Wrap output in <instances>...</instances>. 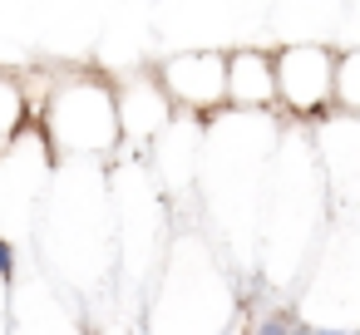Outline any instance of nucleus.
Masks as SVG:
<instances>
[{
    "instance_id": "obj_1",
    "label": "nucleus",
    "mask_w": 360,
    "mask_h": 335,
    "mask_svg": "<svg viewBox=\"0 0 360 335\" xmlns=\"http://www.w3.org/2000/svg\"><path fill=\"white\" fill-rule=\"evenodd\" d=\"M45 143L65 158H104L124 143L119 133V94L94 79V74H79V79H65L50 99H45Z\"/></svg>"
},
{
    "instance_id": "obj_2",
    "label": "nucleus",
    "mask_w": 360,
    "mask_h": 335,
    "mask_svg": "<svg viewBox=\"0 0 360 335\" xmlns=\"http://www.w3.org/2000/svg\"><path fill=\"white\" fill-rule=\"evenodd\" d=\"M350 222L330 227L326 251L311 271V296L301 301L311 325H355L360 330V207H345Z\"/></svg>"
},
{
    "instance_id": "obj_3",
    "label": "nucleus",
    "mask_w": 360,
    "mask_h": 335,
    "mask_svg": "<svg viewBox=\"0 0 360 335\" xmlns=\"http://www.w3.org/2000/svg\"><path fill=\"white\" fill-rule=\"evenodd\" d=\"M335 50L326 45H281L271 55L276 70V114L296 124H316L335 109Z\"/></svg>"
},
{
    "instance_id": "obj_4",
    "label": "nucleus",
    "mask_w": 360,
    "mask_h": 335,
    "mask_svg": "<svg viewBox=\"0 0 360 335\" xmlns=\"http://www.w3.org/2000/svg\"><path fill=\"white\" fill-rule=\"evenodd\" d=\"M158 84L173 99V109H183L193 119H212L227 109V55H217V50L173 55L158 70Z\"/></svg>"
},
{
    "instance_id": "obj_5",
    "label": "nucleus",
    "mask_w": 360,
    "mask_h": 335,
    "mask_svg": "<svg viewBox=\"0 0 360 335\" xmlns=\"http://www.w3.org/2000/svg\"><path fill=\"white\" fill-rule=\"evenodd\" d=\"M311 143H316L330 197L340 207H360V114H350V109L321 114Z\"/></svg>"
},
{
    "instance_id": "obj_6",
    "label": "nucleus",
    "mask_w": 360,
    "mask_h": 335,
    "mask_svg": "<svg viewBox=\"0 0 360 335\" xmlns=\"http://www.w3.org/2000/svg\"><path fill=\"white\" fill-rule=\"evenodd\" d=\"M227 109L276 114V70L266 50H232L227 55Z\"/></svg>"
},
{
    "instance_id": "obj_7",
    "label": "nucleus",
    "mask_w": 360,
    "mask_h": 335,
    "mask_svg": "<svg viewBox=\"0 0 360 335\" xmlns=\"http://www.w3.org/2000/svg\"><path fill=\"white\" fill-rule=\"evenodd\" d=\"M173 99L163 94V84L158 79H134L124 94H119V133L124 138H134L139 148L143 143H153L168 124H173Z\"/></svg>"
},
{
    "instance_id": "obj_8",
    "label": "nucleus",
    "mask_w": 360,
    "mask_h": 335,
    "mask_svg": "<svg viewBox=\"0 0 360 335\" xmlns=\"http://www.w3.org/2000/svg\"><path fill=\"white\" fill-rule=\"evenodd\" d=\"M25 119H30V99H25V89H20L11 74H0V148H6V143L25 129Z\"/></svg>"
},
{
    "instance_id": "obj_9",
    "label": "nucleus",
    "mask_w": 360,
    "mask_h": 335,
    "mask_svg": "<svg viewBox=\"0 0 360 335\" xmlns=\"http://www.w3.org/2000/svg\"><path fill=\"white\" fill-rule=\"evenodd\" d=\"M335 109L360 114V50L335 60Z\"/></svg>"
}]
</instances>
